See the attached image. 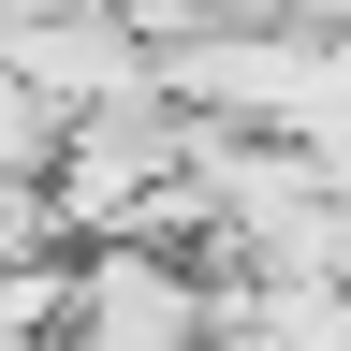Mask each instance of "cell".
Returning a JSON list of instances; mask_svg holds the SVG:
<instances>
[{
	"mask_svg": "<svg viewBox=\"0 0 351 351\" xmlns=\"http://www.w3.org/2000/svg\"><path fill=\"white\" fill-rule=\"evenodd\" d=\"M205 147H219L205 103H176L161 73L117 88V103H88V117L59 132V219H73V234H132L176 176H205Z\"/></svg>",
	"mask_w": 351,
	"mask_h": 351,
	"instance_id": "6da1fadb",
	"label": "cell"
},
{
	"mask_svg": "<svg viewBox=\"0 0 351 351\" xmlns=\"http://www.w3.org/2000/svg\"><path fill=\"white\" fill-rule=\"evenodd\" d=\"M44 351H219V278L191 249H147V234H88L73 249V307Z\"/></svg>",
	"mask_w": 351,
	"mask_h": 351,
	"instance_id": "7a4b0ae2",
	"label": "cell"
},
{
	"mask_svg": "<svg viewBox=\"0 0 351 351\" xmlns=\"http://www.w3.org/2000/svg\"><path fill=\"white\" fill-rule=\"evenodd\" d=\"M0 59H15L59 117H88V103H117V88H147L161 44L132 29L117 0H15V15H0Z\"/></svg>",
	"mask_w": 351,
	"mask_h": 351,
	"instance_id": "3957f363",
	"label": "cell"
},
{
	"mask_svg": "<svg viewBox=\"0 0 351 351\" xmlns=\"http://www.w3.org/2000/svg\"><path fill=\"white\" fill-rule=\"evenodd\" d=\"M59 132H73V117L44 103L15 59H0V176H59Z\"/></svg>",
	"mask_w": 351,
	"mask_h": 351,
	"instance_id": "277c9868",
	"label": "cell"
},
{
	"mask_svg": "<svg viewBox=\"0 0 351 351\" xmlns=\"http://www.w3.org/2000/svg\"><path fill=\"white\" fill-rule=\"evenodd\" d=\"M117 15L147 29V44H205V29H263L278 0H117Z\"/></svg>",
	"mask_w": 351,
	"mask_h": 351,
	"instance_id": "5b68a950",
	"label": "cell"
},
{
	"mask_svg": "<svg viewBox=\"0 0 351 351\" xmlns=\"http://www.w3.org/2000/svg\"><path fill=\"white\" fill-rule=\"evenodd\" d=\"M278 15H293V29H351V0H278Z\"/></svg>",
	"mask_w": 351,
	"mask_h": 351,
	"instance_id": "8992f818",
	"label": "cell"
}]
</instances>
